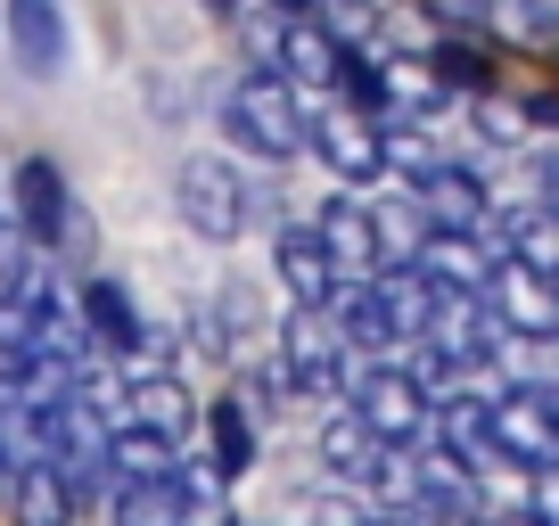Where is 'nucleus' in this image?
Segmentation results:
<instances>
[{
	"instance_id": "f257e3e1",
	"label": "nucleus",
	"mask_w": 559,
	"mask_h": 526,
	"mask_svg": "<svg viewBox=\"0 0 559 526\" xmlns=\"http://www.w3.org/2000/svg\"><path fill=\"white\" fill-rule=\"evenodd\" d=\"M99 362L74 321V297L50 263H25L17 280L0 288V395H34V404H58L83 370Z\"/></svg>"
},
{
	"instance_id": "f03ea898",
	"label": "nucleus",
	"mask_w": 559,
	"mask_h": 526,
	"mask_svg": "<svg viewBox=\"0 0 559 526\" xmlns=\"http://www.w3.org/2000/svg\"><path fill=\"white\" fill-rule=\"evenodd\" d=\"M305 123H313V99L297 83H280L272 67H247L239 83L223 91V141L255 165H288L305 157Z\"/></svg>"
},
{
	"instance_id": "7ed1b4c3",
	"label": "nucleus",
	"mask_w": 559,
	"mask_h": 526,
	"mask_svg": "<svg viewBox=\"0 0 559 526\" xmlns=\"http://www.w3.org/2000/svg\"><path fill=\"white\" fill-rule=\"evenodd\" d=\"M255 181L239 174V157H181L174 165V214L190 223V239L206 247H239L247 230H255Z\"/></svg>"
},
{
	"instance_id": "20e7f679",
	"label": "nucleus",
	"mask_w": 559,
	"mask_h": 526,
	"mask_svg": "<svg viewBox=\"0 0 559 526\" xmlns=\"http://www.w3.org/2000/svg\"><path fill=\"white\" fill-rule=\"evenodd\" d=\"M272 370H280L288 395H305V404H346L354 354H346V337L330 330V313L288 304V313H280V337H272Z\"/></svg>"
},
{
	"instance_id": "39448f33",
	"label": "nucleus",
	"mask_w": 559,
	"mask_h": 526,
	"mask_svg": "<svg viewBox=\"0 0 559 526\" xmlns=\"http://www.w3.org/2000/svg\"><path fill=\"white\" fill-rule=\"evenodd\" d=\"M346 411L386 444V453H412V444H428V420H437L428 386H419L403 362H354V379H346Z\"/></svg>"
},
{
	"instance_id": "423d86ee",
	"label": "nucleus",
	"mask_w": 559,
	"mask_h": 526,
	"mask_svg": "<svg viewBox=\"0 0 559 526\" xmlns=\"http://www.w3.org/2000/svg\"><path fill=\"white\" fill-rule=\"evenodd\" d=\"M305 223H313V239L330 247L337 280H386V272H395V239H386L379 198L337 190V198H321V214H305Z\"/></svg>"
},
{
	"instance_id": "0eeeda50",
	"label": "nucleus",
	"mask_w": 559,
	"mask_h": 526,
	"mask_svg": "<svg viewBox=\"0 0 559 526\" xmlns=\"http://www.w3.org/2000/svg\"><path fill=\"white\" fill-rule=\"evenodd\" d=\"M321 313L346 337L354 362H395V346H403V280L395 272H386V280H337V297L321 304Z\"/></svg>"
},
{
	"instance_id": "6e6552de",
	"label": "nucleus",
	"mask_w": 559,
	"mask_h": 526,
	"mask_svg": "<svg viewBox=\"0 0 559 526\" xmlns=\"http://www.w3.org/2000/svg\"><path fill=\"white\" fill-rule=\"evenodd\" d=\"M305 148H313L321 165H330L346 190H370V181H386V123L362 116V107H321L313 99V123H305Z\"/></svg>"
},
{
	"instance_id": "1a4fd4ad",
	"label": "nucleus",
	"mask_w": 559,
	"mask_h": 526,
	"mask_svg": "<svg viewBox=\"0 0 559 526\" xmlns=\"http://www.w3.org/2000/svg\"><path fill=\"white\" fill-rule=\"evenodd\" d=\"M67 297H74V321H83V337H91L99 362H157V337H148V321H140V304H132L123 280L91 272V280H74Z\"/></svg>"
},
{
	"instance_id": "9d476101",
	"label": "nucleus",
	"mask_w": 559,
	"mask_h": 526,
	"mask_svg": "<svg viewBox=\"0 0 559 526\" xmlns=\"http://www.w3.org/2000/svg\"><path fill=\"white\" fill-rule=\"evenodd\" d=\"M9 223L25 230V247H34L41 263L83 230V214H74V198H67V174H58L50 157H17V174H9Z\"/></svg>"
},
{
	"instance_id": "9b49d317",
	"label": "nucleus",
	"mask_w": 559,
	"mask_h": 526,
	"mask_svg": "<svg viewBox=\"0 0 559 526\" xmlns=\"http://www.w3.org/2000/svg\"><path fill=\"white\" fill-rule=\"evenodd\" d=\"M0 25H9V58H17L34 83L67 74L74 25H67V9H58V0H0Z\"/></svg>"
},
{
	"instance_id": "f8f14e48",
	"label": "nucleus",
	"mask_w": 559,
	"mask_h": 526,
	"mask_svg": "<svg viewBox=\"0 0 559 526\" xmlns=\"http://www.w3.org/2000/svg\"><path fill=\"white\" fill-rule=\"evenodd\" d=\"M272 280H280V297L305 304V313H321V304L337 297V263H330V247L313 239V223L272 230Z\"/></svg>"
},
{
	"instance_id": "ddd939ff",
	"label": "nucleus",
	"mask_w": 559,
	"mask_h": 526,
	"mask_svg": "<svg viewBox=\"0 0 559 526\" xmlns=\"http://www.w3.org/2000/svg\"><path fill=\"white\" fill-rule=\"evenodd\" d=\"M198 420H206V453H198V461H206L223 486H239V477L255 469V411H247L239 386H230V395H206Z\"/></svg>"
},
{
	"instance_id": "4468645a",
	"label": "nucleus",
	"mask_w": 559,
	"mask_h": 526,
	"mask_svg": "<svg viewBox=\"0 0 559 526\" xmlns=\"http://www.w3.org/2000/svg\"><path fill=\"white\" fill-rule=\"evenodd\" d=\"M0 510H9L17 526H74V518H83V493L41 461V469H25L17 486H9V502H0Z\"/></svg>"
},
{
	"instance_id": "2eb2a0df",
	"label": "nucleus",
	"mask_w": 559,
	"mask_h": 526,
	"mask_svg": "<svg viewBox=\"0 0 559 526\" xmlns=\"http://www.w3.org/2000/svg\"><path fill=\"white\" fill-rule=\"evenodd\" d=\"M198 9H206V17H214V25H239V17H247V9H255V0H198Z\"/></svg>"
},
{
	"instance_id": "dca6fc26",
	"label": "nucleus",
	"mask_w": 559,
	"mask_h": 526,
	"mask_svg": "<svg viewBox=\"0 0 559 526\" xmlns=\"http://www.w3.org/2000/svg\"><path fill=\"white\" fill-rule=\"evenodd\" d=\"M0 230H9V181H0Z\"/></svg>"
},
{
	"instance_id": "f3484780",
	"label": "nucleus",
	"mask_w": 559,
	"mask_h": 526,
	"mask_svg": "<svg viewBox=\"0 0 559 526\" xmlns=\"http://www.w3.org/2000/svg\"><path fill=\"white\" fill-rule=\"evenodd\" d=\"M230 526H247V518H230Z\"/></svg>"
}]
</instances>
